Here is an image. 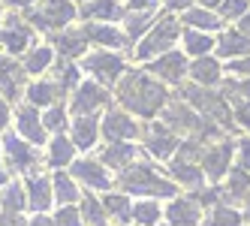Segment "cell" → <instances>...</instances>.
Returning <instances> with one entry per match:
<instances>
[{
    "label": "cell",
    "instance_id": "1",
    "mask_svg": "<svg viewBox=\"0 0 250 226\" xmlns=\"http://www.w3.org/2000/svg\"><path fill=\"white\" fill-rule=\"evenodd\" d=\"M118 94H121L124 106L130 112H136V115H142V118L157 115L166 106V97H169L163 84L157 79H151L148 73H127L124 82L118 84Z\"/></svg>",
    "mask_w": 250,
    "mask_h": 226
},
{
    "label": "cell",
    "instance_id": "2",
    "mask_svg": "<svg viewBox=\"0 0 250 226\" xmlns=\"http://www.w3.org/2000/svg\"><path fill=\"white\" fill-rule=\"evenodd\" d=\"M121 187L127 193H154V196H175L178 187L166 181L151 163H136L121 172Z\"/></svg>",
    "mask_w": 250,
    "mask_h": 226
},
{
    "label": "cell",
    "instance_id": "3",
    "mask_svg": "<svg viewBox=\"0 0 250 226\" xmlns=\"http://www.w3.org/2000/svg\"><path fill=\"white\" fill-rule=\"evenodd\" d=\"M178 37H181V27H178V21L172 19V15H163V19H157L151 24V30L145 33V40H142L136 45L133 55L139 61H151L154 55H166V51L178 42Z\"/></svg>",
    "mask_w": 250,
    "mask_h": 226
},
{
    "label": "cell",
    "instance_id": "4",
    "mask_svg": "<svg viewBox=\"0 0 250 226\" xmlns=\"http://www.w3.org/2000/svg\"><path fill=\"white\" fill-rule=\"evenodd\" d=\"M82 66H84V73H91L100 84H118V79L127 73L124 58L115 55V51H94V55H84Z\"/></svg>",
    "mask_w": 250,
    "mask_h": 226
},
{
    "label": "cell",
    "instance_id": "5",
    "mask_svg": "<svg viewBox=\"0 0 250 226\" xmlns=\"http://www.w3.org/2000/svg\"><path fill=\"white\" fill-rule=\"evenodd\" d=\"M30 19L42 30H63L76 19V6H73V0H42V6L33 9Z\"/></svg>",
    "mask_w": 250,
    "mask_h": 226
},
{
    "label": "cell",
    "instance_id": "6",
    "mask_svg": "<svg viewBox=\"0 0 250 226\" xmlns=\"http://www.w3.org/2000/svg\"><path fill=\"white\" fill-rule=\"evenodd\" d=\"M184 100L190 103V106H196L199 112H205L211 118V124L214 121H220L223 127H232L229 124V109H226V97H217V94H211L208 88H187L184 91Z\"/></svg>",
    "mask_w": 250,
    "mask_h": 226
},
{
    "label": "cell",
    "instance_id": "7",
    "mask_svg": "<svg viewBox=\"0 0 250 226\" xmlns=\"http://www.w3.org/2000/svg\"><path fill=\"white\" fill-rule=\"evenodd\" d=\"M105 103H109V94H105V88H103V84L84 82V84H79L76 97L69 100V109H73V112L82 118V115H94L100 106H105Z\"/></svg>",
    "mask_w": 250,
    "mask_h": 226
},
{
    "label": "cell",
    "instance_id": "8",
    "mask_svg": "<svg viewBox=\"0 0 250 226\" xmlns=\"http://www.w3.org/2000/svg\"><path fill=\"white\" fill-rule=\"evenodd\" d=\"M151 73L157 79H163L166 84H178V82H184V76H190V66L181 51H166L163 58H157L151 63Z\"/></svg>",
    "mask_w": 250,
    "mask_h": 226
},
{
    "label": "cell",
    "instance_id": "9",
    "mask_svg": "<svg viewBox=\"0 0 250 226\" xmlns=\"http://www.w3.org/2000/svg\"><path fill=\"white\" fill-rule=\"evenodd\" d=\"M30 42H33V30L21 19H9L0 27V45H3L9 55H21L24 48H30Z\"/></svg>",
    "mask_w": 250,
    "mask_h": 226
},
{
    "label": "cell",
    "instance_id": "10",
    "mask_svg": "<svg viewBox=\"0 0 250 226\" xmlns=\"http://www.w3.org/2000/svg\"><path fill=\"white\" fill-rule=\"evenodd\" d=\"M103 136L112 139V142H127V139H136L139 136V124L127 115V112H118L112 109L103 121Z\"/></svg>",
    "mask_w": 250,
    "mask_h": 226
},
{
    "label": "cell",
    "instance_id": "11",
    "mask_svg": "<svg viewBox=\"0 0 250 226\" xmlns=\"http://www.w3.org/2000/svg\"><path fill=\"white\" fill-rule=\"evenodd\" d=\"M3 151H6V163H9V169L27 172V169L37 166V151H33V145L21 142L19 136H6V139H3Z\"/></svg>",
    "mask_w": 250,
    "mask_h": 226
},
{
    "label": "cell",
    "instance_id": "12",
    "mask_svg": "<svg viewBox=\"0 0 250 226\" xmlns=\"http://www.w3.org/2000/svg\"><path fill=\"white\" fill-rule=\"evenodd\" d=\"M229 160H232V142H217L214 148L202 151V169L211 181H220L226 175Z\"/></svg>",
    "mask_w": 250,
    "mask_h": 226
},
{
    "label": "cell",
    "instance_id": "13",
    "mask_svg": "<svg viewBox=\"0 0 250 226\" xmlns=\"http://www.w3.org/2000/svg\"><path fill=\"white\" fill-rule=\"evenodd\" d=\"M166 220L172 226H196L202 223V214H199V202L190 199V196H175L166 208Z\"/></svg>",
    "mask_w": 250,
    "mask_h": 226
},
{
    "label": "cell",
    "instance_id": "14",
    "mask_svg": "<svg viewBox=\"0 0 250 226\" xmlns=\"http://www.w3.org/2000/svg\"><path fill=\"white\" fill-rule=\"evenodd\" d=\"M15 127H19L21 139H30V142H45V127H42V115L37 112V106H21L15 112Z\"/></svg>",
    "mask_w": 250,
    "mask_h": 226
},
{
    "label": "cell",
    "instance_id": "15",
    "mask_svg": "<svg viewBox=\"0 0 250 226\" xmlns=\"http://www.w3.org/2000/svg\"><path fill=\"white\" fill-rule=\"evenodd\" d=\"M214 51H217L220 58H226V61L250 58V40L244 37V33H238V30H223L217 45H214Z\"/></svg>",
    "mask_w": 250,
    "mask_h": 226
},
{
    "label": "cell",
    "instance_id": "16",
    "mask_svg": "<svg viewBox=\"0 0 250 226\" xmlns=\"http://www.w3.org/2000/svg\"><path fill=\"white\" fill-rule=\"evenodd\" d=\"M21 82H24L21 66L15 63L12 58L0 55V94H3L6 100H15V97H19V91H21Z\"/></svg>",
    "mask_w": 250,
    "mask_h": 226
},
{
    "label": "cell",
    "instance_id": "17",
    "mask_svg": "<svg viewBox=\"0 0 250 226\" xmlns=\"http://www.w3.org/2000/svg\"><path fill=\"white\" fill-rule=\"evenodd\" d=\"M27 202H30V208H33V211H45V208L51 205V199H55V187H51V181L45 178V175H30L27 178Z\"/></svg>",
    "mask_w": 250,
    "mask_h": 226
},
{
    "label": "cell",
    "instance_id": "18",
    "mask_svg": "<svg viewBox=\"0 0 250 226\" xmlns=\"http://www.w3.org/2000/svg\"><path fill=\"white\" fill-rule=\"evenodd\" d=\"M145 148L154 154L157 160H169L172 154L178 151V139L166 130V124H163V127H151V133H148V139H145Z\"/></svg>",
    "mask_w": 250,
    "mask_h": 226
},
{
    "label": "cell",
    "instance_id": "19",
    "mask_svg": "<svg viewBox=\"0 0 250 226\" xmlns=\"http://www.w3.org/2000/svg\"><path fill=\"white\" fill-rule=\"evenodd\" d=\"M73 175L79 181H84L87 187H97V190H109L112 187L103 163H97V160H79V163H73Z\"/></svg>",
    "mask_w": 250,
    "mask_h": 226
},
{
    "label": "cell",
    "instance_id": "20",
    "mask_svg": "<svg viewBox=\"0 0 250 226\" xmlns=\"http://www.w3.org/2000/svg\"><path fill=\"white\" fill-rule=\"evenodd\" d=\"M220 76H223V69H220V63L214 61V58H196L193 63H190V79L199 84V88H211V84H217L220 82Z\"/></svg>",
    "mask_w": 250,
    "mask_h": 226
},
{
    "label": "cell",
    "instance_id": "21",
    "mask_svg": "<svg viewBox=\"0 0 250 226\" xmlns=\"http://www.w3.org/2000/svg\"><path fill=\"white\" fill-rule=\"evenodd\" d=\"M84 33L87 40H94L97 45H105V48H124L130 42L115 24H84Z\"/></svg>",
    "mask_w": 250,
    "mask_h": 226
},
{
    "label": "cell",
    "instance_id": "22",
    "mask_svg": "<svg viewBox=\"0 0 250 226\" xmlns=\"http://www.w3.org/2000/svg\"><path fill=\"white\" fill-rule=\"evenodd\" d=\"M97 133H100L97 115H82V118H76V124H73V145H76V148H82V151L94 148Z\"/></svg>",
    "mask_w": 250,
    "mask_h": 226
},
{
    "label": "cell",
    "instance_id": "23",
    "mask_svg": "<svg viewBox=\"0 0 250 226\" xmlns=\"http://www.w3.org/2000/svg\"><path fill=\"white\" fill-rule=\"evenodd\" d=\"M55 48H61L63 58H79V55H84V48H87V33H84V27L82 30H61L58 37H55Z\"/></svg>",
    "mask_w": 250,
    "mask_h": 226
},
{
    "label": "cell",
    "instance_id": "24",
    "mask_svg": "<svg viewBox=\"0 0 250 226\" xmlns=\"http://www.w3.org/2000/svg\"><path fill=\"white\" fill-rule=\"evenodd\" d=\"M61 88H58V82H33L30 88H27V100H30V106H55V103H61Z\"/></svg>",
    "mask_w": 250,
    "mask_h": 226
},
{
    "label": "cell",
    "instance_id": "25",
    "mask_svg": "<svg viewBox=\"0 0 250 226\" xmlns=\"http://www.w3.org/2000/svg\"><path fill=\"white\" fill-rule=\"evenodd\" d=\"M73 157H76V145H73V139H66L63 133L48 142V166H55V169L69 166Z\"/></svg>",
    "mask_w": 250,
    "mask_h": 226
},
{
    "label": "cell",
    "instance_id": "26",
    "mask_svg": "<svg viewBox=\"0 0 250 226\" xmlns=\"http://www.w3.org/2000/svg\"><path fill=\"white\" fill-rule=\"evenodd\" d=\"M55 63V45H33L27 55H24V73L40 76Z\"/></svg>",
    "mask_w": 250,
    "mask_h": 226
},
{
    "label": "cell",
    "instance_id": "27",
    "mask_svg": "<svg viewBox=\"0 0 250 226\" xmlns=\"http://www.w3.org/2000/svg\"><path fill=\"white\" fill-rule=\"evenodd\" d=\"M82 15L94 21H115L121 15V6H118V0H91V3L82 6Z\"/></svg>",
    "mask_w": 250,
    "mask_h": 226
},
{
    "label": "cell",
    "instance_id": "28",
    "mask_svg": "<svg viewBox=\"0 0 250 226\" xmlns=\"http://www.w3.org/2000/svg\"><path fill=\"white\" fill-rule=\"evenodd\" d=\"M133 157H136V148L127 145V142H115L103 151V163L112 166V169H127L133 163Z\"/></svg>",
    "mask_w": 250,
    "mask_h": 226
},
{
    "label": "cell",
    "instance_id": "29",
    "mask_svg": "<svg viewBox=\"0 0 250 226\" xmlns=\"http://www.w3.org/2000/svg\"><path fill=\"white\" fill-rule=\"evenodd\" d=\"M226 199H238L250 202V172L247 169H232L229 172V187H226Z\"/></svg>",
    "mask_w": 250,
    "mask_h": 226
},
{
    "label": "cell",
    "instance_id": "30",
    "mask_svg": "<svg viewBox=\"0 0 250 226\" xmlns=\"http://www.w3.org/2000/svg\"><path fill=\"white\" fill-rule=\"evenodd\" d=\"M184 24H190L193 30H202V33H208V30H217L220 27V21H217V15H214L211 9H196V6H190L187 12H184Z\"/></svg>",
    "mask_w": 250,
    "mask_h": 226
},
{
    "label": "cell",
    "instance_id": "31",
    "mask_svg": "<svg viewBox=\"0 0 250 226\" xmlns=\"http://www.w3.org/2000/svg\"><path fill=\"white\" fill-rule=\"evenodd\" d=\"M27 190L21 187V184H6L3 187V193H0V208L3 211H12V214H21V208H24V202H27Z\"/></svg>",
    "mask_w": 250,
    "mask_h": 226
},
{
    "label": "cell",
    "instance_id": "32",
    "mask_svg": "<svg viewBox=\"0 0 250 226\" xmlns=\"http://www.w3.org/2000/svg\"><path fill=\"white\" fill-rule=\"evenodd\" d=\"M148 30H151V12H127V19H124V37L142 42V33H148Z\"/></svg>",
    "mask_w": 250,
    "mask_h": 226
},
{
    "label": "cell",
    "instance_id": "33",
    "mask_svg": "<svg viewBox=\"0 0 250 226\" xmlns=\"http://www.w3.org/2000/svg\"><path fill=\"white\" fill-rule=\"evenodd\" d=\"M169 172H172L175 181H181V184H187V187H199V184H202V172H199V166L187 163L184 157H178V160L172 163Z\"/></svg>",
    "mask_w": 250,
    "mask_h": 226
},
{
    "label": "cell",
    "instance_id": "34",
    "mask_svg": "<svg viewBox=\"0 0 250 226\" xmlns=\"http://www.w3.org/2000/svg\"><path fill=\"white\" fill-rule=\"evenodd\" d=\"M51 187H55V199H58L61 205H73V202L79 199V187H76V181L69 178L66 172H58L55 181H51Z\"/></svg>",
    "mask_w": 250,
    "mask_h": 226
},
{
    "label": "cell",
    "instance_id": "35",
    "mask_svg": "<svg viewBox=\"0 0 250 226\" xmlns=\"http://www.w3.org/2000/svg\"><path fill=\"white\" fill-rule=\"evenodd\" d=\"M105 214L115 217L118 223H127L133 217V208H130L127 193H109V196H105Z\"/></svg>",
    "mask_w": 250,
    "mask_h": 226
},
{
    "label": "cell",
    "instance_id": "36",
    "mask_svg": "<svg viewBox=\"0 0 250 226\" xmlns=\"http://www.w3.org/2000/svg\"><path fill=\"white\" fill-rule=\"evenodd\" d=\"M184 51L187 55H193V58H205L208 51L214 48V40L208 37V33H202V30H187L184 33Z\"/></svg>",
    "mask_w": 250,
    "mask_h": 226
},
{
    "label": "cell",
    "instance_id": "37",
    "mask_svg": "<svg viewBox=\"0 0 250 226\" xmlns=\"http://www.w3.org/2000/svg\"><path fill=\"white\" fill-rule=\"evenodd\" d=\"M202 226H241V214L235 211V208L220 205V208H214V211L202 220Z\"/></svg>",
    "mask_w": 250,
    "mask_h": 226
},
{
    "label": "cell",
    "instance_id": "38",
    "mask_svg": "<svg viewBox=\"0 0 250 226\" xmlns=\"http://www.w3.org/2000/svg\"><path fill=\"white\" fill-rule=\"evenodd\" d=\"M42 127L45 130H51V133H63V127H66V106L63 103H55V106H48L45 109V115H42Z\"/></svg>",
    "mask_w": 250,
    "mask_h": 226
},
{
    "label": "cell",
    "instance_id": "39",
    "mask_svg": "<svg viewBox=\"0 0 250 226\" xmlns=\"http://www.w3.org/2000/svg\"><path fill=\"white\" fill-rule=\"evenodd\" d=\"M160 217H163V211H160L157 202H139V205L133 208V220H136L139 226H157Z\"/></svg>",
    "mask_w": 250,
    "mask_h": 226
},
{
    "label": "cell",
    "instance_id": "40",
    "mask_svg": "<svg viewBox=\"0 0 250 226\" xmlns=\"http://www.w3.org/2000/svg\"><path fill=\"white\" fill-rule=\"evenodd\" d=\"M82 217H84V223H91V226H105V208L94 199V196H84V202H82Z\"/></svg>",
    "mask_w": 250,
    "mask_h": 226
},
{
    "label": "cell",
    "instance_id": "41",
    "mask_svg": "<svg viewBox=\"0 0 250 226\" xmlns=\"http://www.w3.org/2000/svg\"><path fill=\"white\" fill-rule=\"evenodd\" d=\"M58 88L66 94L69 88H73V84H79V66H73V63H61L58 66Z\"/></svg>",
    "mask_w": 250,
    "mask_h": 226
},
{
    "label": "cell",
    "instance_id": "42",
    "mask_svg": "<svg viewBox=\"0 0 250 226\" xmlns=\"http://www.w3.org/2000/svg\"><path fill=\"white\" fill-rule=\"evenodd\" d=\"M250 12V0H223V6H220V15L226 21L232 19H241V15Z\"/></svg>",
    "mask_w": 250,
    "mask_h": 226
},
{
    "label": "cell",
    "instance_id": "43",
    "mask_svg": "<svg viewBox=\"0 0 250 226\" xmlns=\"http://www.w3.org/2000/svg\"><path fill=\"white\" fill-rule=\"evenodd\" d=\"M55 226H82V211L73 205H63L55 214Z\"/></svg>",
    "mask_w": 250,
    "mask_h": 226
},
{
    "label": "cell",
    "instance_id": "44",
    "mask_svg": "<svg viewBox=\"0 0 250 226\" xmlns=\"http://www.w3.org/2000/svg\"><path fill=\"white\" fill-rule=\"evenodd\" d=\"M229 73H232V76H241V79H250V58L229 61Z\"/></svg>",
    "mask_w": 250,
    "mask_h": 226
},
{
    "label": "cell",
    "instance_id": "45",
    "mask_svg": "<svg viewBox=\"0 0 250 226\" xmlns=\"http://www.w3.org/2000/svg\"><path fill=\"white\" fill-rule=\"evenodd\" d=\"M160 0H127V12H154Z\"/></svg>",
    "mask_w": 250,
    "mask_h": 226
},
{
    "label": "cell",
    "instance_id": "46",
    "mask_svg": "<svg viewBox=\"0 0 250 226\" xmlns=\"http://www.w3.org/2000/svg\"><path fill=\"white\" fill-rule=\"evenodd\" d=\"M238 166L250 172V139H244V142H238Z\"/></svg>",
    "mask_w": 250,
    "mask_h": 226
},
{
    "label": "cell",
    "instance_id": "47",
    "mask_svg": "<svg viewBox=\"0 0 250 226\" xmlns=\"http://www.w3.org/2000/svg\"><path fill=\"white\" fill-rule=\"evenodd\" d=\"M160 3H163L166 9H172V12H187L193 0H160Z\"/></svg>",
    "mask_w": 250,
    "mask_h": 226
},
{
    "label": "cell",
    "instance_id": "48",
    "mask_svg": "<svg viewBox=\"0 0 250 226\" xmlns=\"http://www.w3.org/2000/svg\"><path fill=\"white\" fill-rule=\"evenodd\" d=\"M238 121H241V127H247V130H250V100L238 103Z\"/></svg>",
    "mask_w": 250,
    "mask_h": 226
},
{
    "label": "cell",
    "instance_id": "49",
    "mask_svg": "<svg viewBox=\"0 0 250 226\" xmlns=\"http://www.w3.org/2000/svg\"><path fill=\"white\" fill-rule=\"evenodd\" d=\"M0 226H24V220L19 214H12V211H3L0 214Z\"/></svg>",
    "mask_w": 250,
    "mask_h": 226
},
{
    "label": "cell",
    "instance_id": "50",
    "mask_svg": "<svg viewBox=\"0 0 250 226\" xmlns=\"http://www.w3.org/2000/svg\"><path fill=\"white\" fill-rule=\"evenodd\" d=\"M238 33H244V37L250 40V12L247 15H241V19H238V27H235Z\"/></svg>",
    "mask_w": 250,
    "mask_h": 226
},
{
    "label": "cell",
    "instance_id": "51",
    "mask_svg": "<svg viewBox=\"0 0 250 226\" xmlns=\"http://www.w3.org/2000/svg\"><path fill=\"white\" fill-rule=\"evenodd\" d=\"M30 226H55V217H45V214H37L30 220Z\"/></svg>",
    "mask_w": 250,
    "mask_h": 226
},
{
    "label": "cell",
    "instance_id": "52",
    "mask_svg": "<svg viewBox=\"0 0 250 226\" xmlns=\"http://www.w3.org/2000/svg\"><path fill=\"white\" fill-rule=\"evenodd\" d=\"M9 6H21V9H30L33 3H37V0H6Z\"/></svg>",
    "mask_w": 250,
    "mask_h": 226
},
{
    "label": "cell",
    "instance_id": "53",
    "mask_svg": "<svg viewBox=\"0 0 250 226\" xmlns=\"http://www.w3.org/2000/svg\"><path fill=\"white\" fill-rule=\"evenodd\" d=\"M199 3H202V9H220L223 0H199Z\"/></svg>",
    "mask_w": 250,
    "mask_h": 226
},
{
    "label": "cell",
    "instance_id": "54",
    "mask_svg": "<svg viewBox=\"0 0 250 226\" xmlns=\"http://www.w3.org/2000/svg\"><path fill=\"white\" fill-rule=\"evenodd\" d=\"M6 115H9V112H6V103H3V100H0V130H3V127H6Z\"/></svg>",
    "mask_w": 250,
    "mask_h": 226
},
{
    "label": "cell",
    "instance_id": "55",
    "mask_svg": "<svg viewBox=\"0 0 250 226\" xmlns=\"http://www.w3.org/2000/svg\"><path fill=\"white\" fill-rule=\"evenodd\" d=\"M0 27H3V12H0Z\"/></svg>",
    "mask_w": 250,
    "mask_h": 226
},
{
    "label": "cell",
    "instance_id": "56",
    "mask_svg": "<svg viewBox=\"0 0 250 226\" xmlns=\"http://www.w3.org/2000/svg\"><path fill=\"white\" fill-rule=\"evenodd\" d=\"M247 217H250V208H247Z\"/></svg>",
    "mask_w": 250,
    "mask_h": 226
},
{
    "label": "cell",
    "instance_id": "57",
    "mask_svg": "<svg viewBox=\"0 0 250 226\" xmlns=\"http://www.w3.org/2000/svg\"><path fill=\"white\" fill-rule=\"evenodd\" d=\"M84 3H87V0H84Z\"/></svg>",
    "mask_w": 250,
    "mask_h": 226
}]
</instances>
